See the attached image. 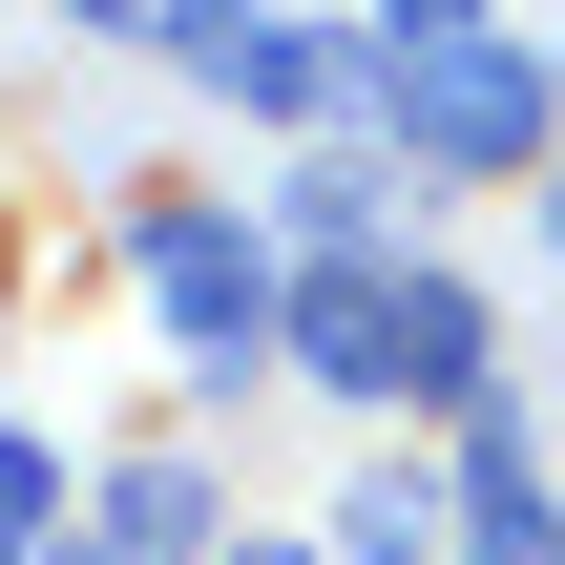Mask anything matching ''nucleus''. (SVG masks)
I'll list each match as a JSON object with an SVG mask.
<instances>
[{
  "instance_id": "nucleus-9",
  "label": "nucleus",
  "mask_w": 565,
  "mask_h": 565,
  "mask_svg": "<svg viewBox=\"0 0 565 565\" xmlns=\"http://www.w3.org/2000/svg\"><path fill=\"white\" fill-rule=\"evenodd\" d=\"M294 231H315V273L377 252V168H294Z\"/></svg>"
},
{
  "instance_id": "nucleus-1",
  "label": "nucleus",
  "mask_w": 565,
  "mask_h": 565,
  "mask_svg": "<svg viewBox=\"0 0 565 565\" xmlns=\"http://www.w3.org/2000/svg\"><path fill=\"white\" fill-rule=\"evenodd\" d=\"M377 84V126H398V168H461V189H503V168H545L565 105L524 42H419V63H356Z\"/></svg>"
},
{
  "instance_id": "nucleus-5",
  "label": "nucleus",
  "mask_w": 565,
  "mask_h": 565,
  "mask_svg": "<svg viewBox=\"0 0 565 565\" xmlns=\"http://www.w3.org/2000/svg\"><path fill=\"white\" fill-rule=\"evenodd\" d=\"M398 398H461L482 419V294L461 273H398Z\"/></svg>"
},
{
  "instance_id": "nucleus-2",
  "label": "nucleus",
  "mask_w": 565,
  "mask_h": 565,
  "mask_svg": "<svg viewBox=\"0 0 565 565\" xmlns=\"http://www.w3.org/2000/svg\"><path fill=\"white\" fill-rule=\"evenodd\" d=\"M147 315L189 335V377H252V356L294 335V294H273V252H252L231 210H147Z\"/></svg>"
},
{
  "instance_id": "nucleus-4",
  "label": "nucleus",
  "mask_w": 565,
  "mask_h": 565,
  "mask_svg": "<svg viewBox=\"0 0 565 565\" xmlns=\"http://www.w3.org/2000/svg\"><path fill=\"white\" fill-rule=\"evenodd\" d=\"M315 398H398V252H335V273H294V335H273Z\"/></svg>"
},
{
  "instance_id": "nucleus-10",
  "label": "nucleus",
  "mask_w": 565,
  "mask_h": 565,
  "mask_svg": "<svg viewBox=\"0 0 565 565\" xmlns=\"http://www.w3.org/2000/svg\"><path fill=\"white\" fill-rule=\"evenodd\" d=\"M42 503H63V461H42V440H0V565H42V545H63Z\"/></svg>"
},
{
  "instance_id": "nucleus-8",
  "label": "nucleus",
  "mask_w": 565,
  "mask_h": 565,
  "mask_svg": "<svg viewBox=\"0 0 565 565\" xmlns=\"http://www.w3.org/2000/svg\"><path fill=\"white\" fill-rule=\"evenodd\" d=\"M335 565H440V503H419V482H356V503H335Z\"/></svg>"
},
{
  "instance_id": "nucleus-3",
  "label": "nucleus",
  "mask_w": 565,
  "mask_h": 565,
  "mask_svg": "<svg viewBox=\"0 0 565 565\" xmlns=\"http://www.w3.org/2000/svg\"><path fill=\"white\" fill-rule=\"evenodd\" d=\"M147 42H168V63H210V84H231V105H273V126H315V105H335V42H315V21H273V0H168Z\"/></svg>"
},
{
  "instance_id": "nucleus-6",
  "label": "nucleus",
  "mask_w": 565,
  "mask_h": 565,
  "mask_svg": "<svg viewBox=\"0 0 565 565\" xmlns=\"http://www.w3.org/2000/svg\"><path fill=\"white\" fill-rule=\"evenodd\" d=\"M461 524H482V565H565V524H545V482H524L503 419H461Z\"/></svg>"
},
{
  "instance_id": "nucleus-11",
  "label": "nucleus",
  "mask_w": 565,
  "mask_h": 565,
  "mask_svg": "<svg viewBox=\"0 0 565 565\" xmlns=\"http://www.w3.org/2000/svg\"><path fill=\"white\" fill-rule=\"evenodd\" d=\"M419 42H482V0H377V42H356V63H419Z\"/></svg>"
},
{
  "instance_id": "nucleus-13",
  "label": "nucleus",
  "mask_w": 565,
  "mask_h": 565,
  "mask_svg": "<svg viewBox=\"0 0 565 565\" xmlns=\"http://www.w3.org/2000/svg\"><path fill=\"white\" fill-rule=\"evenodd\" d=\"M231 565H294V545H231Z\"/></svg>"
},
{
  "instance_id": "nucleus-12",
  "label": "nucleus",
  "mask_w": 565,
  "mask_h": 565,
  "mask_svg": "<svg viewBox=\"0 0 565 565\" xmlns=\"http://www.w3.org/2000/svg\"><path fill=\"white\" fill-rule=\"evenodd\" d=\"M524 210H545V252H565V147H545V189H524Z\"/></svg>"
},
{
  "instance_id": "nucleus-7",
  "label": "nucleus",
  "mask_w": 565,
  "mask_h": 565,
  "mask_svg": "<svg viewBox=\"0 0 565 565\" xmlns=\"http://www.w3.org/2000/svg\"><path fill=\"white\" fill-rule=\"evenodd\" d=\"M105 565H210V482L189 461H126L105 482Z\"/></svg>"
}]
</instances>
